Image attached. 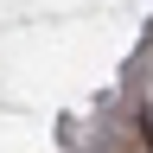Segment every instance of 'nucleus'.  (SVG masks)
<instances>
[{
  "mask_svg": "<svg viewBox=\"0 0 153 153\" xmlns=\"http://www.w3.org/2000/svg\"><path fill=\"white\" fill-rule=\"evenodd\" d=\"M140 140H147V153H153V121H140Z\"/></svg>",
  "mask_w": 153,
  "mask_h": 153,
  "instance_id": "obj_1",
  "label": "nucleus"
}]
</instances>
